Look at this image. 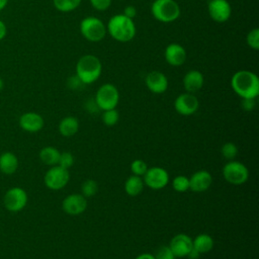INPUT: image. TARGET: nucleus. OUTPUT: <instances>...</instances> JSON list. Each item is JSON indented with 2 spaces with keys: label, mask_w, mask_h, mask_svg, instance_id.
Listing matches in <instances>:
<instances>
[{
  "label": "nucleus",
  "mask_w": 259,
  "mask_h": 259,
  "mask_svg": "<svg viewBox=\"0 0 259 259\" xmlns=\"http://www.w3.org/2000/svg\"><path fill=\"white\" fill-rule=\"evenodd\" d=\"M213 239L208 234H199L192 239V247L200 254L209 252L213 248Z\"/></svg>",
  "instance_id": "nucleus-23"
},
{
  "label": "nucleus",
  "mask_w": 259,
  "mask_h": 259,
  "mask_svg": "<svg viewBox=\"0 0 259 259\" xmlns=\"http://www.w3.org/2000/svg\"><path fill=\"white\" fill-rule=\"evenodd\" d=\"M101 72V62L94 55H84L76 64V76L85 85L94 83L100 77Z\"/></svg>",
  "instance_id": "nucleus-3"
},
{
  "label": "nucleus",
  "mask_w": 259,
  "mask_h": 259,
  "mask_svg": "<svg viewBox=\"0 0 259 259\" xmlns=\"http://www.w3.org/2000/svg\"><path fill=\"white\" fill-rule=\"evenodd\" d=\"M45 121L40 114L36 112H25L19 117V125L22 130L29 133H36L44 127Z\"/></svg>",
  "instance_id": "nucleus-18"
},
{
  "label": "nucleus",
  "mask_w": 259,
  "mask_h": 259,
  "mask_svg": "<svg viewBox=\"0 0 259 259\" xmlns=\"http://www.w3.org/2000/svg\"><path fill=\"white\" fill-rule=\"evenodd\" d=\"M154 256L156 259H175V256L173 255L169 246L160 247Z\"/></svg>",
  "instance_id": "nucleus-33"
},
{
  "label": "nucleus",
  "mask_w": 259,
  "mask_h": 259,
  "mask_svg": "<svg viewBox=\"0 0 259 259\" xmlns=\"http://www.w3.org/2000/svg\"><path fill=\"white\" fill-rule=\"evenodd\" d=\"M221 154L226 160H229V161L234 160L238 155V148L234 143L227 142L222 146Z\"/></svg>",
  "instance_id": "nucleus-29"
},
{
  "label": "nucleus",
  "mask_w": 259,
  "mask_h": 259,
  "mask_svg": "<svg viewBox=\"0 0 259 259\" xmlns=\"http://www.w3.org/2000/svg\"><path fill=\"white\" fill-rule=\"evenodd\" d=\"M212 183V176L206 170H199L194 172L189 177V189L194 192L206 191Z\"/></svg>",
  "instance_id": "nucleus-16"
},
{
  "label": "nucleus",
  "mask_w": 259,
  "mask_h": 259,
  "mask_svg": "<svg viewBox=\"0 0 259 259\" xmlns=\"http://www.w3.org/2000/svg\"><path fill=\"white\" fill-rule=\"evenodd\" d=\"M246 41L251 49L257 51L259 49V29L258 28L251 29L247 34Z\"/></svg>",
  "instance_id": "nucleus-31"
},
{
  "label": "nucleus",
  "mask_w": 259,
  "mask_h": 259,
  "mask_svg": "<svg viewBox=\"0 0 259 259\" xmlns=\"http://www.w3.org/2000/svg\"><path fill=\"white\" fill-rule=\"evenodd\" d=\"M135 259H156V258L151 253H142V254L138 255Z\"/></svg>",
  "instance_id": "nucleus-41"
},
{
  "label": "nucleus",
  "mask_w": 259,
  "mask_h": 259,
  "mask_svg": "<svg viewBox=\"0 0 259 259\" xmlns=\"http://www.w3.org/2000/svg\"><path fill=\"white\" fill-rule=\"evenodd\" d=\"M85 107H86V109H87L89 112H96V111L100 110L99 107L97 106V104H96V102H95L94 99H93V100H90V101L88 100V102L86 103Z\"/></svg>",
  "instance_id": "nucleus-38"
},
{
  "label": "nucleus",
  "mask_w": 259,
  "mask_h": 259,
  "mask_svg": "<svg viewBox=\"0 0 259 259\" xmlns=\"http://www.w3.org/2000/svg\"><path fill=\"white\" fill-rule=\"evenodd\" d=\"M91 6L97 11H105L111 5L112 0H89Z\"/></svg>",
  "instance_id": "nucleus-34"
},
{
  "label": "nucleus",
  "mask_w": 259,
  "mask_h": 259,
  "mask_svg": "<svg viewBox=\"0 0 259 259\" xmlns=\"http://www.w3.org/2000/svg\"><path fill=\"white\" fill-rule=\"evenodd\" d=\"M80 32L87 40L97 42L104 38L107 31L106 25L101 19L94 16H88L81 20Z\"/></svg>",
  "instance_id": "nucleus-5"
},
{
  "label": "nucleus",
  "mask_w": 259,
  "mask_h": 259,
  "mask_svg": "<svg viewBox=\"0 0 259 259\" xmlns=\"http://www.w3.org/2000/svg\"><path fill=\"white\" fill-rule=\"evenodd\" d=\"M7 33V27L6 24L0 19V40H2Z\"/></svg>",
  "instance_id": "nucleus-40"
},
{
  "label": "nucleus",
  "mask_w": 259,
  "mask_h": 259,
  "mask_svg": "<svg viewBox=\"0 0 259 259\" xmlns=\"http://www.w3.org/2000/svg\"><path fill=\"white\" fill-rule=\"evenodd\" d=\"M224 179L233 185H242L249 178L248 168L241 162L231 160L223 167Z\"/></svg>",
  "instance_id": "nucleus-7"
},
{
  "label": "nucleus",
  "mask_w": 259,
  "mask_h": 259,
  "mask_svg": "<svg viewBox=\"0 0 259 259\" xmlns=\"http://www.w3.org/2000/svg\"><path fill=\"white\" fill-rule=\"evenodd\" d=\"M3 87H4V81H3V79L0 77V91L3 89Z\"/></svg>",
  "instance_id": "nucleus-43"
},
{
  "label": "nucleus",
  "mask_w": 259,
  "mask_h": 259,
  "mask_svg": "<svg viewBox=\"0 0 259 259\" xmlns=\"http://www.w3.org/2000/svg\"><path fill=\"white\" fill-rule=\"evenodd\" d=\"M62 208L70 215L81 214L87 208V198L81 193L70 194L62 201Z\"/></svg>",
  "instance_id": "nucleus-13"
},
{
  "label": "nucleus",
  "mask_w": 259,
  "mask_h": 259,
  "mask_svg": "<svg viewBox=\"0 0 259 259\" xmlns=\"http://www.w3.org/2000/svg\"><path fill=\"white\" fill-rule=\"evenodd\" d=\"M255 98H242L241 106L245 111H252L255 108Z\"/></svg>",
  "instance_id": "nucleus-35"
},
{
  "label": "nucleus",
  "mask_w": 259,
  "mask_h": 259,
  "mask_svg": "<svg viewBox=\"0 0 259 259\" xmlns=\"http://www.w3.org/2000/svg\"><path fill=\"white\" fill-rule=\"evenodd\" d=\"M172 187L177 192H185L189 189V178L184 175H178L172 180Z\"/></svg>",
  "instance_id": "nucleus-28"
},
{
  "label": "nucleus",
  "mask_w": 259,
  "mask_h": 259,
  "mask_svg": "<svg viewBox=\"0 0 259 259\" xmlns=\"http://www.w3.org/2000/svg\"><path fill=\"white\" fill-rule=\"evenodd\" d=\"M8 3V0H0V11L3 10Z\"/></svg>",
  "instance_id": "nucleus-42"
},
{
  "label": "nucleus",
  "mask_w": 259,
  "mask_h": 259,
  "mask_svg": "<svg viewBox=\"0 0 259 259\" xmlns=\"http://www.w3.org/2000/svg\"><path fill=\"white\" fill-rule=\"evenodd\" d=\"M143 177L145 185L154 190L162 189L169 183L168 172L159 166L148 168Z\"/></svg>",
  "instance_id": "nucleus-10"
},
{
  "label": "nucleus",
  "mask_w": 259,
  "mask_h": 259,
  "mask_svg": "<svg viewBox=\"0 0 259 259\" xmlns=\"http://www.w3.org/2000/svg\"><path fill=\"white\" fill-rule=\"evenodd\" d=\"M209 17L215 22L227 21L232 13V7L228 0H209L207 4Z\"/></svg>",
  "instance_id": "nucleus-12"
},
{
  "label": "nucleus",
  "mask_w": 259,
  "mask_h": 259,
  "mask_svg": "<svg viewBox=\"0 0 259 259\" xmlns=\"http://www.w3.org/2000/svg\"><path fill=\"white\" fill-rule=\"evenodd\" d=\"M199 256H200V253L192 247V248L190 249V251L188 252V254H187L186 257H188L189 259H198Z\"/></svg>",
  "instance_id": "nucleus-39"
},
{
  "label": "nucleus",
  "mask_w": 259,
  "mask_h": 259,
  "mask_svg": "<svg viewBox=\"0 0 259 259\" xmlns=\"http://www.w3.org/2000/svg\"><path fill=\"white\" fill-rule=\"evenodd\" d=\"M73 164H74V156L72 153L63 152L60 154V158H59V162H58L59 166L69 170V168H71Z\"/></svg>",
  "instance_id": "nucleus-32"
},
{
  "label": "nucleus",
  "mask_w": 259,
  "mask_h": 259,
  "mask_svg": "<svg viewBox=\"0 0 259 259\" xmlns=\"http://www.w3.org/2000/svg\"><path fill=\"white\" fill-rule=\"evenodd\" d=\"M131 171L133 173V175H137V176H144V174L146 173V171L148 170V165L147 163L142 160V159H136L131 163Z\"/></svg>",
  "instance_id": "nucleus-30"
},
{
  "label": "nucleus",
  "mask_w": 259,
  "mask_h": 259,
  "mask_svg": "<svg viewBox=\"0 0 259 259\" xmlns=\"http://www.w3.org/2000/svg\"><path fill=\"white\" fill-rule=\"evenodd\" d=\"M70 179L69 170L62 168L59 165L51 166V168L46 172L44 181L46 186L52 190H60L64 188Z\"/></svg>",
  "instance_id": "nucleus-8"
},
{
  "label": "nucleus",
  "mask_w": 259,
  "mask_h": 259,
  "mask_svg": "<svg viewBox=\"0 0 259 259\" xmlns=\"http://www.w3.org/2000/svg\"><path fill=\"white\" fill-rule=\"evenodd\" d=\"M79 131V120L75 116H66L59 123V132L64 137H72Z\"/></svg>",
  "instance_id": "nucleus-21"
},
{
  "label": "nucleus",
  "mask_w": 259,
  "mask_h": 259,
  "mask_svg": "<svg viewBox=\"0 0 259 259\" xmlns=\"http://www.w3.org/2000/svg\"><path fill=\"white\" fill-rule=\"evenodd\" d=\"M198 107L199 101L193 93H182L174 100V108L181 115H191L197 111Z\"/></svg>",
  "instance_id": "nucleus-11"
},
{
  "label": "nucleus",
  "mask_w": 259,
  "mask_h": 259,
  "mask_svg": "<svg viewBox=\"0 0 259 259\" xmlns=\"http://www.w3.org/2000/svg\"><path fill=\"white\" fill-rule=\"evenodd\" d=\"M169 248L171 249L175 258L186 257L188 252L192 248V238L183 233L177 234L171 239Z\"/></svg>",
  "instance_id": "nucleus-14"
},
{
  "label": "nucleus",
  "mask_w": 259,
  "mask_h": 259,
  "mask_svg": "<svg viewBox=\"0 0 259 259\" xmlns=\"http://www.w3.org/2000/svg\"><path fill=\"white\" fill-rule=\"evenodd\" d=\"M145 83L147 88L155 94L164 93L168 88V79L166 75L160 71L149 72L145 78Z\"/></svg>",
  "instance_id": "nucleus-15"
},
{
  "label": "nucleus",
  "mask_w": 259,
  "mask_h": 259,
  "mask_svg": "<svg viewBox=\"0 0 259 259\" xmlns=\"http://www.w3.org/2000/svg\"><path fill=\"white\" fill-rule=\"evenodd\" d=\"M83 85V82L75 75V76H72L68 79V86L71 88V89H79L80 87H82Z\"/></svg>",
  "instance_id": "nucleus-36"
},
{
  "label": "nucleus",
  "mask_w": 259,
  "mask_h": 259,
  "mask_svg": "<svg viewBox=\"0 0 259 259\" xmlns=\"http://www.w3.org/2000/svg\"><path fill=\"white\" fill-rule=\"evenodd\" d=\"M106 31L113 39L120 42H127L136 35V25L133 19L123 14H115L108 20Z\"/></svg>",
  "instance_id": "nucleus-2"
},
{
  "label": "nucleus",
  "mask_w": 259,
  "mask_h": 259,
  "mask_svg": "<svg viewBox=\"0 0 259 259\" xmlns=\"http://www.w3.org/2000/svg\"><path fill=\"white\" fill-rule=\"evenodd\" d=\"M124 16L131 18V19H134L137 15V9L135 6L133 5H127L124 10H123V13H122Z\"/></svg>",
  "instance_id": "nucleus-37"
},
{
  "label": "nucleus",
  "mask_w": 259,
  "mask_h": 259,
  "mask_svg": "<svg viewBox=\"0 0 259 259\" xmlns=\"http://www.w3.org/2000/svg\"><path fill=\"white\" fill-rule=\"evenodd\" d=\"M101 119H102V122L105 125L113 126V125H115L118 122L119 112L115 108L103 110L102 115H101Z\"/></svg>",
  "instance_id": "nucleus-27"
},
{
  "label": "nucleus",
  "mask_w": 259,
  "mask_h": 259,
  "mask_svg": "<svg viewBox=\"0 0 259 259\" xmlns=\"http://www.w3.org/2000/svg\"><path fill=\"white\" fill-rule=\"evenodd\" d=\"M145 183L141 176L131 175L126 178L124 182V190L127 195L130 196H137L139 195L144 189Z\"/></svg>",
  "instance_id": "nucleus-22"
},
{
  "label": "nucleus",
  "mask_w": 259,
  "mask_h": 259,
  "mask_svg": "<svg viewBox=\"0 0 259 259\" xmlns=\"http://www.w3.org/2000/svg\"><path fill=\"white\" fill-rule=\"evenodd\" d=\"M153 17L161 22L175 21L180 16V7L175 0H154L151 5Z\"/></svg>",
  "instance_id": "nucleus-4"
},
{
  "label": "nucleus",
  "mask_w": 259,
  "mask_h": 259,
  "mask_svg": "<svg viewBox=\"0 0 259 259\" xmlns=\"http://www.w3.org/2000/svg\"><path fill=\"white\" fill-rule=\"evenodd\" d=\"M231 87L241 98H256L259 94V78L249 70H240L232 76Z\"/></svg>",
  "instance_id": "nucleus-1"
},
{
  "label": "nucleus",
  "mask_w": 259,
  "mask_h": 259,
  "mask_svg": "<svg viewBox=\"0 0 259 259\" xmlns=\"http://www.w3.org/2000/svg\"><path fill=\"white\" fill-rule=\"evenodd\" d=\"M18 159L11 152H4L0 155V171L3 174L11 175L18 168Z\"/></svg>",
  "instance_id": "nucleus-20"
},
{
  "label": "nucleus",
  "mask_w": 259,
  "mask_h": 259,
  "mask_svg": "<svg viewBox=\"0 0 259 259\" xmlns=\"http://www.w3.org/2000/svg\"><path fill=\"white\" fill-rule=\"evenodd\" d=\"M28 196L26 191L21 187L9 188L3 197V203L7 210L16 212L23 209L27 203Z\"/></svg>",
  "instance_id": "nucleus-9"
},
{
  "label": "nucleus",
  "mask_w": 259,
  "mask_h": 259,
  "mask_svg": "<svg viewBox=\"0 0 259 259\" xmlns=\"http://www.w3.org/2000/svg\"><path fill=\"white\" fill-rule=\"evenodd\" d=\"M204 78L200 71L190 70L183 77V87L186 92L194 93L200 90L203 86Z\"/></svg>",
  "instance_id": "nucleus-19"
},
{
  "label": "nucleus",
  "mask_w": 259,
  "mask_h": 259,
  "mask_svg": "<svg viewBox=\"0 0 259 259\" xmlns=\"http://www.w3.org/2000/svg\"><path fill=\"white\" fill-rule=\"evenodd\" d=\"M82 0H53L55 8L61 12H70L75 10Z\"/></svg>",
  "instance_id": "nucleus-25"
},
{
  "label": "nucleus",
  "mask_w": 259,
  "mask_h": 259,
  "mask_svg": "<svg viewBox=\"0 0 259 259\" xmlns=\"http://www.w3.org/2000/svg\"><path fill=\"white\" fill-rule=\"evenodd\" d=\"M94 100L100 110H107L115 108L119 101V92L117 88L111 83L101 85L96 91Z\"/></svg>",
  "instance_id": "nucleus-6"
},
{
  "label": "nucleus",
  "mask_w": 259,
  "mask_h": 259,
  "mask_svg": "<svg viewBox=\"0 0 259 259\" xmlns=\"http://www.w3.org/2000/svg\"><path fill=\"white\" fill-rule=\"evenodd\" d=\"M60 154L61 152L57 148L48 146L40 150L39 159L44 164L48 166H55V165H58Z\"/></svg>",
  "instance_id": "nucleus-24"
},
{
  "label": "nucleus",
  "mask_w": 259,
  "mask_h": 259,
  "mask_svg": "<svg viewBox=\"0 0 259 259\" xmlns=\"http://www.w3.org/2000/svg\"><path fill=\"white\" fill-rule=\"evenodd\" d=\"M165 60L166 62L173 67H179L184 64L186 61V51L185 49L176 42L168 45L165 49Z\"/></svg>",
  "instance_id": "nucleus-17"
},
{
  "label": "nucleus",
  "mask_w": 259,
  "mask_h": 259,
  "mask_svg": "<svg viewBox=\"0 0 259 259\" xmlns=\"http://www.w3.org/2000/svg\"><path fill=\"white\" fill-rule=\"evenodd\" d=\"M98 191V184L93 179L85 180L81 185V194L86 198L94 196Z\"/></svg>",
  "instance_id": "nucleus-26"
}]
</instances>
